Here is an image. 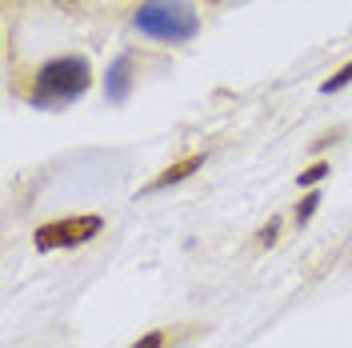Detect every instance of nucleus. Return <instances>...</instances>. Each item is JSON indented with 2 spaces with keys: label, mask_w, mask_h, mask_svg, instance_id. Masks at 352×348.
<instances>
[{
  "label": "nucleus",
  "mask_w": 352,
  "mask_h": 348,
  "mask_svg": "<svg viewBox=\"0 0 352 348\" xmlns=\"http://www.w3.org/2000/svg\"><path fill=\"white\" fill-rule=\"evenodd\" d=\"M280 224H285V220H280V217H272V220H268V224H264V232H261V244H264V248H268V244L276 240V232H280Z\"/></svg>",
  "instance_id": "nucleus-10"
},
{
  "label": "nucleus",
  "mask_w": 352,
  "mask_h": 348,
  "mask_svg": "<svg viewBox=\"0 0 352 348\" xmlns=\"http://www.w3.org/2000/svg\"><path fill=\"white\" fill-rule=\"evenodd\" d=\"M204 160H208L204 153H197V156H180V160H173L164 173H156L153 180L140 188V193H160V188H173V184H180V180H188V176L197 173V168H204Z\"/></svg>",
  "instance_id": "nucleus-4"
},
{
  "label": "nucleus",
  "mask_w": 352,
  "mask_h": 348,
  "mask_svg": "<svg viewBox=\"0 0 352 348\" xmlns=\"http://www.w3.org/2000/svg\"><path fill=\"white\" fill-rule=\"evenodd\" d=\"M316 208H320V193H316V188H308V193L300 196V204L292 208V217H296V224H305V220L312 217Z\"/></svg>",
  "instance_id": "nucleus-6"
},
{
  "label": "nucleus",
  "mask_w": 352,
  "mask_h": 348,
  "mask_svg": "<svg viewBox=\"0 0 352 348\" xmlns=\"http://www.w3.org/2000/svg\"><path fill=\"white\" fill-rule=\"evenodd\" d=\"M129 88H132V56H116L109 65V76H104V92H109L112 105H120L129 96Z\"/></svg>",
  "instance_id": "nucleus-5"
},
{
  "label": "nucleus",
  "mask_w": 352,
  "mask_h": 348,
  "mask_svg": "<svg viewBox=\"0 0 352 348\" xmlns=\"http://www.w3.org/2000/svg\"><path fill=\"white\" fill-rule=\"evenodd\" d=\"M104 220L96 217H65V220H44L41 228L32 232V244L41 252H65V248H76V244H88L92 237H100Z\"/></svg>",
  "instance_id": "nucleus-3"
},
{
  "label": "nucleus",
  "mask_w": 352,
  "mask_h": 348,
  "mask_svg": "<svg viewBox=\"0 0 352 348\" xmlns=\"http://www.w3.org/2000/svg\"><path fill=\"white\" fill-rule=\"evenodd\" d=\"M92 85V68L85 56H56V61H44L36 80H32V109H68L72 100H80Z\"/></svg>",
  "instance_id": "nucleus-1"
},
{
  "label": "nucleus",
  "mask_w": 352,
  "mask_h": 348,
  "mask_svg": "<svg viewBox=\"0 0 352 348\" xmlns=\"http://www.w3.org/2000/svg\"><path fill=\"white\" fill-rule=\"evenodd\" d=\"M324 176H329V160H316V164H308L305 173L296 176V184H300V188H308V184H320Z\"/></svg>",
  "instance_id": "nucleus-7"
},
{
  "label": "nucleus",
  "mask_w": 352,
  "mask_h": 348,
  "mask_svg": "<svg viewBox=\"0 0 352 348\" xmlns=\"http://www.w3.org/2000/svg\"><path fill=\"white\" fill-rule=\"evenodd\" d=\"M352 85V65H344V68H336V72H332L329 80H324V85H320V92H340V88H349Z\"/></svg>",
  "instance_id": "nucleus-8"
},
{
  "label": "nucleus",
  "mask_w": 352,
  "mask_h": 348,
  "mask_svg": "<svg viewBox=\"0 0 352 348\" xmlns=\"http://www.w3.org/2000/svg\"><path fill=\"white\" fill-rule=\"evenodd\" d=\"M164 345H168V332H164V328H156V332H144L132 348H164Z\"/></svg>",
  "instance_id": "nucleus-9"
},
{
  "label": "nucleus",
  "mask_w": 352,
  "mask_h": 348,
  "mask_svg": "<svg viewBox=\"0 0 352 348\" xmlns=\"http://www.w3.org/2000/svg\"><path fill=\"white\" fill-rule=\"evenodd\" d=\"M132 28L140 36H153L164 44H184L200 32V17L188 0H144L132 17Z\"/></svg>",
  "instance_id": "nucleus-2"
}]
</instances>
